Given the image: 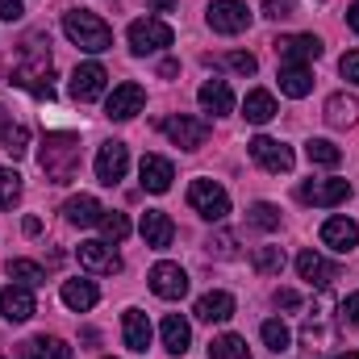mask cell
Listing matches in <instances>:
<instances>
[{
	"instance_id": "obj_41",
	"label": "cell",
	"mask_w": 359,
	"mask_h": 359,
	"mask_svg": "<svg viewBox=\"0 0 359 359\" xmlns=\"http://www.w3.org/2000/svg\"><path fill=\"white\" fill-rule=\"evenodd\" d=\"M205 247H209V255H217V259H234V234H217V238H209Z\"/></svg>"
},
{
	"instance_id": "obj_29",
	"label": "cell",
	"mask_w": 359,
	"mask_h": 359,
	"mask_svg": "<svg viewBox=\"0 0 359 359\" xmlns=\"http://www.w3.org/2000/svg\"><path fill=\"white\" fill-rule=\"evenodd\" d=\"M276 113H280V109H276L271 92H264V88L247 92V100H243V117H247L251 126H268V121L276 117Z\"/></svg>"
},
{
	"instance_id": "obj_4",
	"label": "cell",
	"mask_w": 359,
	"mask_h": 359,
	"mask_svg": "<svg viewBox=\"0 0 359 359\" xmlns=\"http://www.w3.org/2000/svg\"><path fill=\"white\" fill-rule=\"evenodd\" d=\"M188 205L205 217V222H222L230 213V196L217 180H192L188 184Z\"/></svg>"
},
{
	"instance_id": "obj_34",
	"label": "cell",
	"mask_w": 359,
	"mask_h": 359,
	"mask_svg": "<svg viewBox=\"0 0 359 359\" xmlns=\"http://www.w3.org/2000/svg\"><path fill=\"white\" fill-rule=\"evenodd\" d=\"M8 276H13L17 284H25V288H38V284H46V271L38 268L34 259H8Z\"/></svg>"
},
{
	"instance_id": "obj_18",
	"label": "cell",
	"mask_w": 359,
	"mask_h": 359,
	"mask_svg": "<svg viewBox=\"0 0 359 359\" xmlns=\"http://www.w3.org/2000/svg\"><path fill=\"white\" fill-rule=\"evenodd\" d=\"M138 180H142L147 192H168L172 180H176V168H172V159H163V155H142Z\"/></svg>"
},
{
	"instance_id": "obj_38",
	"label": "cell",
	"mask_w": 359,
	"mask_h": 359,
	"mask_svg": "<svg viewBox=\"0 0 359 359\" xmlns=\"http://www.w3.org/2000/svg\"><path fill=\"white\" fill-rule=\"evenodd\" d=\"M251 226H259V230H280V209L268 205V201H259V205H251Z\"/></svg>"
},
{
	"instance_id": "obj_43",
	"label": "cell",
	"mask_w": 359,
	"mask_h": 359,
	"mask_svg": "<svg viewBox=\"0 0 359 359\" xmlns=\"http://www.w3.org/2000/svg\"><path fill=\"white\" fill-rule=\"evenodd\" d=\"M339 72H343V80L359 84V50H347V55L339 59Z\"/></svg>"
},
{
	"instance_id": "obj_2",
	"label": "cell",
	"mask_w": 359,
	"mask_h": 359,
	"mask_svg": "<svg viewBox=\"0 0 359 359\" xmlns=\"http://www.w3.org/2000/svg\"><path fill=\"white\" fill-rule=\"evenodd\" d=\"M63 34H67L80 50H88V55H100V50L113 46L109 21L96 17V13H88V8H67V13H63Z\"/></svg>"
},
{
	"instance_id": "obj_16",
	"label": "cell",
	"mask_w": 359,
	"mask_h": 359,
	"mask_svg": "<svg viewBox=\"0 0 359 359\" xmlns=\"http://www.w3.org/2000/svg\"><path fill=\"white\" fill-rule=\"evenodd\" d=\"M138 230H142V243H147L151 251H168V247H172V238H176V222H172L163 209H147Z\"/></svg>"
},
{
	"instance_id": "obj_30",
	"label": "cell",
	"mask_w": 359,
	"mask_h": 359,
	"mask_svg": "<svg viewBox=\"0 0 359 359\" xmlns=\"http://www.w3.org/2000/svg\"><path fill=\"white\" fill-rule=\"evenodd\" d=\"M209 359H251L247 339H238V334H222V339H213V343H209Z\"/></svg>"
},
{
	"instance_id": "obj_40",
	"label": "cell",
	"mask_w": 359,
	"mask_h": 359,
	"mask_svg": "<svg viewBox=\"0 0 359 359\" xmlns=\"http://www.w3.org/2000/svg\"><path fill=\"white\" fill-rule=\"evenodd\" d=\"M292 13H297V0H264V17H271V21H284Z\"/></svg>"
},
{
	"instance_id": "obj_7",
	"label": "cell",
	"mask_w": 359,
	"mask_h": 359,
	"mask_svg": "<svg viewBox=\"0 0 359 359\" xmlns=\"http://www.w3.org/2000/svg\"><path fill=\"white\" fill-rule=\"evenodd\" d=\"M205 21H209V29H217V34H243V29L251 25V8H247L243 0H213V4L205 8Z\"/></svg>"
},
{
	"instance_id": "obj_35",
	"label": "cell",
	"mask_w": 359,
	"mask_h": 359,
	"mask_svg": "<svg viewBox=\"0 0 359 359\" xmlns=\"http://www.w3.org/2000/svg\"><path fill=\"white\" fill-rule=\"evenodd\" d=\"M0 147H4V155H8V159H21V155L29 151V130L13 121V126L0 134Z\"/></svg>"
},
{
	"instance_id": "obj_6",
	"label": "cell",
	"mask_w": 359,
	"mask_h": 359,
	"mask_svg": "<svg viewBox=\"0 0 359 359\" xmlns=\"http://www.w3.org/2000/svg\"><path fill=\"white\" fill-rule=\"evenodd\" d=\"M247 151H251V159H255L264 172H271V176H284V172H292V163H297V159H292V147L276 142V138H268V134L251 138Z\"/></svg>"
},
{
	"instance_id": "obj_15",
	"label": "cell",
	"mask_w": 359,
	"mask_h": 359,
	"mask_svg": "<svg viewBox=\"0 0 359 359\" xmlns=\"http://www.w3.org/2000/svg\"><path fill=\"white\" fill-rule=\"evenodd\" d=\"M276 55H280V63H313V59H322V38H313V34H292V38H280L276 42Z\"/></svg>"
},
{
	"instance_id": "obj_46",
	"label": "cell",
	"mask_w": 359,
	"mask_h": 359,
	"mask_svg": "<svg viewBox=\"0 0 359 359\" xmlns=\"http://www.w3.org/2000/svg\"><path fill=\"white\" fill-rule=\"evenodd\" d=\"M176 72H180V63H176V59H163V63H159V76H163V80H172Z\"/></svg>"
},
{
	"instance_id": "obj_24",
	"label": "cell",
	"mask_w": 359,
	"mask_h": 359,
	"mask_svg": "<svg viewBox=\"0 0 359 359\" xmlns=\"http://www.w3.org/2000/svg\"><path fill=\"white\" fill-rule=\"evenodd\" d=\"M196 318L201 322H230L234 318V297L230 292H205L201 301H196Z\"/></svg>"
},
{
	"instance_id": "obj_20",
	"label": "cell",
	"mask_w": 359,
	"mask_h": 359,
	"mask_svg": "<svg viewBox=\"0 0 359 359\" xmlns=\"http://www.w3.org/2000/svg\"><path fill=\"white\" fill-rule=\"evenodd\" d=\"M276 80H280V92L292 96V100H305L313 92V72L305 63H280V76Z\"/></svg>"
},
{
	"instance_id": "obj_3",
	"label": "cell",
	"mask_w": 359,
	"mask_h": 359,
	"mask_svg": "<svg viewBox=\"0 0 359 359\" xmlns=\"http://www.w3.org/2000/svg\"><path fill=\"white\" fill-rule=\"evenodd\" d=\"M126 38H130V50H134V55H155V50H168V46L176 42L172 25L159 21V17H142V21H134Z\"/></svg>"
},
{
	"instance_id": "obj_47",
	"label": "cell",
	"mask_w": 359,
	"mask_h": 359,
	"mask_svg": "<svg viewBox=\"0 0 359 359\" xmlns=\"http://www.w3.org/2000/svg\"><path fill=\"white\" fill-rule=\"evenodd\" d=\"M347 25H351V29L359 34V0L351 4V8H347Z\"/></svg>"
},
{
	"instance_id": "obj_48",
	"label": "cell",
	"mask_w": 359,
	"mask_h": 359,
	"mask_svg": "<svg viewBox=\"0 0 359 359\" xmlns=\"http://www.w3.org/2000/svg\"><path fill=\"white\" fill-rule=\"evenodd\" d=\"M151 8H155V13H172V8H176V0H151Z\"/></svg>"
},
{
	"instance_id": "obj_28",
	"label": "cell",
	"mask_w": 359,
	"mask_h": 359,
	"mask_svg": "<svg viewBox=\"0 0 359 359\" xmlns=\"http://www.w3.org/2000/svg\"><path fill=\"white\" fill-rule=\"evenodd\" d=\"M63 213H67V222H72V226H96L104 209H100V201H96V196L80 192V196H72V201L63 205Z\"/></svg>"
},
{
	"instance_id": "obj_31",
	"label": "cell",
	"mask_w": 359,
	"mask_h": 359,
	"mask_svg": "<svg viewBox=\"0 0 359 359\" xmlns=\"http://www.w3.org/2000/svg\"><path fill=\"white\" fill-rule=\"evenodd\" d=\"M251 268L259 276H280L284 271V251L280 247H255L251 251Z\"/></svg>"
},
{
	"instance_id": "obj_42",
	"label": "cell",
	"mask_w": 359,
	"mask_h": 359,
	"mask_svg": "<svg viewBox=\"0 0 359 359\" xmlns=\"http://www.w3.org/2000/svg\"><path fill=\"white\" fill-rule=\"evenodd\" d=\"M339 322H343V326H359V292H351V297L339 305Z\"/></svg>"
},
{
	"instance_id": "obj_39",
	"label": "cell",
	"mask_w": 359,
	"mask_h": 359,
	"mask_svg": "<svg viewBox=\"0 0 359 359\" xmlns=\"http://www.w3.org/2000/svg\"><path fill=\"white\" fill-rule=\"evenodd\" d=\"M226 67L230 72H238V76H255V55H247V50H234V55H226Z\"/></svg>"
},
{
	"instance_id": "obj_13",
	"label": "cell",
	"mask_w": 359,
	"mask_h": 359,
	"mask_svg": "<svg viewBox=\"0 0 359 359\" xmlns=\"http://www.w3.org/2000/svg\"><path fill=\"white\" fill-rule=\"evenodd\" d=\"M104 84H109V72H104L100 63H80V67L72 72V96H76L80 104L104 96Z\"/></svg>"
},
{
	"instance_id": "obj_17",
	"label": "cell",
	"mask_w": 359,
	"mask_h": 359,
	"mask_svg": "<svg viewBox=\"0 0 359 359\" xmlns=\"http://www.w3.org/2000/svg\"><path fill=\"white\" fill-rule=\"evenodd\" d=\"M322 243L330 251H339V255H351L359 247V226L351 217H326L322 222Z\"/></svg>"
},
{
	"instance_id": "obj_14",
	"label": "cell",
	"mask_w": 359,
	"mask_h": 359,
	"mask_svg": "<svg viewBox=\"0 0 359 359\" xmlns=\"http://www.w3.org/2000/svg\"><path fill=\"white\" fill-rule=\"evenodd\" d=\"M151 292L163 297V301H180L188 292V271L180 264H155L151 268Z\"/></svg>"
},
{
	"instance_id": "obj_1",
	"label": "cell",
	"mask_w": 359,
	"mask_h": 359,
	"mask_svg": "<svg viewBox=\"0 0 359 359\" xmlns=\"http://www.w3.org/2000/svg\"><path fill=\"white\" fill-rule=\"evenodd\" d=\"M38 168L50 184H67L80 172V138L76 134H46L38 151Z\"/></svg>"
},
{
	"instance_id": "obj_26",
	"label": "cell",
	"mask_w": 359,
	"mask_h": 359,
	"mask_svg": "<svg viewBox=\"0 0 359 359\" xmlns=\"http://www.w3.org/2000/svg\"><path fill=\"white\" fill-rule=\"evenodd\" d=\"M326 121H330L334 130L355 126V121H359V100H355V96H347V92H334V96L326 100Z\"/></svg>"
},
{
	"instance_id": "obj_5",
	"label": "cell",
	"mask_w": 359,
	"mask_h": 359,
	"mask_svg": "<svg viewBox=\"0 0 359 359\" xmlns=\"http://www.w3.org/2000/svg\"><path fill=\"white\" fill-rule=\"evenodd\" d=\"M159 130L176 142L180 151H196V147H205V138H209V121H201V117H188V113H176V117H163L159 121Z\"/></svg>"
},
{
	"instance_id": "obj_25",
	"label": "cell",
	"mask_w": 359,
	"mask_h": 359,
	"mask_svg": "<svg viewBox=\"0 0 359 359\" xmlns=\"http://www.w3.org/2000/svg\"><path fill=\"white\" fill-rule=\"evenodd\" d=\"M63 305L67 309H76V313H88L92 305L100 301V292H96V284L92 280H63Z\"/></svg>"
},
{
	"instance_id": "obj_37",
	"label": "cell",
	"mask_w": 359,
	"mask_h": 359,
	"mask_svg": "<svg viewBox=\"0 0 359 359\" xmlns=\"http://www.w3.org/2000/svg\"><path fill=\"white\" fill-rule=\"evenodd\" d=\"M17 201H21V176L13 168H0V209H8Z\"/></svg>"
},
{
	"instance_id": "obj_44",
	"label": "cell",
	"mask_w": 359,
	"mask_h": 359,
	"mask_svg": "<svg viewBox=\"0 0 359 359\" xmlns=\"http://www.w3.org/2000/svg\"><path fill=\"white\" fill-rule=\"evenodd\" d=\"M21 17H25L21 0H0V21H21Z\"/></svg>"
},
{
	"instance_id": "obj_10",
	"label": "cell",
	"mask_w": 359,
	"mask_h": 359,
	"mask_svg": "<svg viewBox=\"0 0 359 359\" xmlns=\"http://www.w3.org/2000/svg\"><path fill=\"white\" fill-rule=\"evenodd\" d=\"M80 268L92 271V276H113V271H121V255L109 247V243H100V238H88V243H80Z\"/></svg>"
},
{
	"instance_id": "obj_21",
	"label": "cell",
	"mask_w": 359,
	"mask_h": 359,
	"mask_svg": "<svg viewBox=\"0 0 359 359\" xmlns=\"http://www.w3.org/2000/svg\"><path fill=\"white\" fill-rule=\"evenodd\" d=\"M121 334H126V347L142 355V351L151 347V318H147L142 309H126V313H121Z\"/></svg>"
},
{
	"instance_id": "obj_12",
	"label": "cell",
	"mask_w": 359,
	"mask_h": 359,
	"mask_svg": "<svg viewBox=\"0 0 359 359\" xmlns=\"http://www.w3.org/2000/svg\"><path fill=\"white\" fill-rule=\"evenodd\" d=\"M347 196H351V184H347V180H305V184H301V201H305V205L330 209V205H343Z\"/></svg>"
},
{
	"instance_id": "obj_22",
	"label": "cell",
	"mask_w": 359,
	"mask_h": 359,
	"mask_svg": "<svg viewBox=\"0 0 359 359\" xmlns=\"http://www.w3.org/2000/svg\"><path fill=\"white\" fill-rule=\"evenodd\" d=\"M196 100H201V109L205 113H213V117H222V113H230L234 109V92L226 80H205L201 92H196Z\"/></svg>"
},
{
	"instance_id": "obj_11",
	"label": "cell",
	"mask_w": 359,
	"mask_h": 359,
	"mask_svg": "<svg viewBox=\"0 0 359 359\" xmlns=\"http://www.w3.org/2000/svg\"><path fill=\"white\" fill-rule=\"evenodd\" d=\"M34 313H38V305H34V292H29L25 284H8V288H0V318H4V322L21 326V322H29Z\"/></svg>"
},
{
	"instance_id": "obj_23",
	"label": "cell",
	"mask_w": 359,
	"mask_h": 359,
	"mask_svg": "<svg viewBox=\"0 0 359 359\" xmlns=\"http://www.w3.org/2000/svg\"><path fill=\"white\" fill-rule=\"evenodd\" d=\"M159 334H163V351H168V355H184V351L192 347V326H188L180 313H168V318H163Z\"/></svg>"
},
{
	"instance_id": "obj_50",
	"label": "cell",
	"mask_w": 359,
	"mask_h": 359,
	"mask_svg": "<svg viewBox=\"0 0 359 359\" xmlns=\"http://www.w3.org/2000/svg\"><path fill=\"white\" fill-rule=\"evenodd\" d=\"M339 359H359V355H355V351H347V355H339Z\"/></svg>"
},
{
	"instance_id": "obj_27",
	"label": "cell",
	"mask_w": 359,
	"mask_h": 359,
	"mask_svg": "<svg viewBox=\"0 0 359 359\" xmlns=\"http://www.w3.org/2000/svg\"><path fill=\"white\" fill-rule=\"evenodd\" d=\"M21 359H72V347L55 334H38L21 347Z\"/></svg>"
},
{
	"instance_id": "obj_9",
	"label": "cell",
	"mask_w": 359,
	"mask_h": 359,
	"mask_svg": "<svg viewBox=\"0 0 359 359\" xmlns=\"http://www.w3.org/2000/svg\"><path fill=\"white\" fill-rule=\"evenodd\" d=\"M130 172V151H126V142H104L100 151H96V180L100 184H121Z\"/></svg>"
},
{
	"instance_id": "obj_49",
	"label": "cell",
	"mask_w": 359,
	"mask_h": 359,
	"mask_svg": "<svg viewBox=\"0 0 359 359\" xmlns=\"http://www.w3.org/2000/svg\"><path fill=\"white\" fill-rule=\"evenodd\" d=\"M8 126H13V113H8V109H4V104H0V134H4V130H8Z\"/></svg>"
},
{
	"instance_id": "obj_32",
	"label": "cell",
	"mask_w": 359,
	"mask_h": 359,
	"mask_svg": "<svg viewBox=\"0 0 359 359\" xmlns=\"http://www.w3.org/2000/svg\"><path fill=\"white\" fill-rule=\"evenodd\" d=\"M305 155H309V163H318V168H339V163H343V151H339L334 142H326V138H313V142L305 147Z\"/></svg>"
},
{
	"instance_id": "obj_19",
	"label": "cell",
	"mask_w": 359,
	"mask_h": 359,
	"mask_svg": "<svg viewBox=\"0 0 359 359\" xmlns=\"http://www.w3.org/2000/svg\"><path fill=\"white\" fill-rule=\"evenodd\" d=\"M297 271H301V280H305L309 288H330V284L339 280V268L326 264L318 251H301V255H297Z\"/></svg>"
},
{
	"instance_id": "obj_33",
	"label": "cell",
	"mask_w": 359,
	"mask_h": 359,
	"mask_svg": "<svg viewBox=\"0 0 359 359\" xmlns=\"http://www.w3.org/2000/svg\"><path fill=\"white\" fill-rule=\"evenodd\" d=\"M259 334H264V343H268V351H276V355L292 347V330H288V326H284L280 318H271V322H264V326H259Z\"/></svg>"
},
{
	"instance_id": "obj_45",
	"label": "cell",
	"mask_w": 359,
	"mask_h": 359,
	"mask_svg": "<svg viewBox=\"0 0 359 359\" xmlns=\"http://www.w3.org/2000/svg\"><path fill=\"white\" fill-rule=\"evenodd\" d=\"M276 305H280V309H297V305H301V297H297L292 288H276Z\"/></svg>"
},
{
	"instance_id": "obj_8",
	"label": "cell",
	"mask_w": 359,
	"mask_h": 359,
	"mask_svg": "<svg viewBox=\"0 0 359 359\" xmlns=\"http://www.w3.org/2000/svg\"><path fill=\"white\" fill-rule=\"evenodd\" d=\"M142 104H147V92H142V84L126 80V84H117V88L109 92V100H104V113H109L113 121H130L134 113H142Z\"/></svg>"
},
{
	"instance_id": "obj_36",
	"label": "cell",
	"mask_w": 359,
	"mask_h": 359,
	"mask_svg": "<svg viewBox=\"0 0 359 359\" xmlns=\"http://www.w3.org/2000/svg\"><path fill=\"white\" fill-rule=\"evenodd\" d=\"M96 226H100V230H104V238H113V243H121V238L130 234V217H126V213H117V209H104Z\"/></svg>"
}]
</instances>
